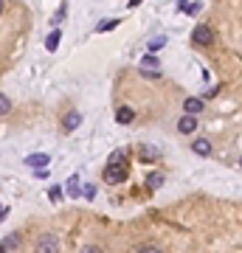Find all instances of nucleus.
Wrapping results in <instances>:
<instances>
[{"mask_svg": "<svg viewBox=\"0 0 242 253\" xmlns=\"http://www.w3.org/2000/svg\"><path fill=\"white\" fill-rule=\"evenodd\" d=\"M127 180V163H107L104 166V183L118 186Z\"/></svg>", "mask_w": 242, "mask_h": 253, "instance_id": "nucleus-1", "label": "nucleus"}, {"mask_svg": "<svg viewBox=\"0 0 242 253\" xmlns=\"http://www.w3.org/2000/svg\"><path fill=\"white\" fill-rule=\"evenodd\" d=\"M37 253H59V236L57 233H43L37 239Z\"/></svg>", "mask_w": 242, "mask_h": 253, "instance_id": "nucleus-2", "label": "nucleus"}, {"mask_svg": "<svg viewBox=\"0 0 242 253\" xmlns=\"http://www.w3.org/2000/svg\"><path fill=\"white\" fill-rule=\"evenodd\" d=\"M192 42H197V45H211L214 42V31L208 25H197L195 31H192Z\"/></svg>", "mask_w": 242, "mask_h": 253, "instance_id": "nucleus-3", "label": "nucleus"}, {"mask_svg": "<svg viewBox=\"0 0 242 253\" xmlns=\"http://www.w3.org/2000/svg\"><path fill=\"white\" fill-rule=\"evenodd\" d=\"M79 124H82V113H79V110H70V113H65V118H62V129H65V132H73Z\"/></svg>", "mask_w": 242, "mask_h": 253, "instance_id": "nucleus-4", "label": "nucleus"}, {"mask_svg": "<svg viewBox=\"0 0 242 253\" xmlns=\"http://www.w3.org/2000/svg\"><path fill=\"white\" fill-rule=\"evenodd\" d=\"M195 129H197V118H195V115H189V113H186L183 118L177 121V132H183V135H192Z\"/></svg>", "mask_w": 242, "mask_h": 253, "instance_id": "nucleus-5", "label": "nucleus"}, {"mask_svg": "<svg viewBox=\"0 0 242 253\" xmlns=\"http://www.w3.org/2000/svg\"><path fill=\"white\" fill-rule=\"evenodd\" d=\"M192 152L200 155V158H208V155H211V144H208V138H197L195 144H192Z\"/></svg>", "mask_w": 242, "mask_h": 253, "instance_id": "nucleus-6", "label": "nucleus"}, {"mask_svg": "<svg viewBox=\"0 0 242 253\" xmlns=\"http://www.w3.org/2000/svg\"><path fill=\"white\" fill-rule=\"evenodd\" d=\"M48 161H51V158H48L45 152H37V155H28V158H25V163H28V166H34V169H45Z\"/></svg>", "mask_w": 242, "mask_h": 253, "instance_id": "nucleus-7", "label": "nucleus"}, {"mask_svg": "<svg viewBox=\"0 0 242 253\" xmlns=\"http://www.w3.org/2000/svg\"><path fill=\"white\" fill-rule=\"evenodd\" d=\"M163 180H166V174H163V172H150V174H147V189L155 191V189H161V186H163Z\"/></svg>", "mask_w": 242, "mask_h": 253, "instance_id": "nucleus-8", "label": "nucleus"}, {"mask_svg": "<svg viewBox=\"0 0 242 253\" xmlns=\"http://www.w3.org/2000/svg\"><path fill=\"white\" fill-rule=\"evenodd\" d=\"M132 118H135V110H132V107H118V113H115V121H118V124H130Z\"/></svg>", "mask_w": 242, "mask_h": 253, "instance_id": "nucleus-9", "label": "nucleus"}, {"mask_svg": "<svg viewBox=\"0 0 242 253\" xmlns=\"http://www.w3.org/2000/svg\"><path fill=\"white\" fill-rule=\"evenodd\" d=\"M183 110L189 115H197L200 110H203V99H186V102H183Z\"/></svg>", "mask_w": 242, "mask_h": 253, "instance_id": "nucleus-10", "label": "nucleus"}, {"mask_svg": "<svg viewBox=\"0 0 242 253\" xmlns=\"http://www.w3.org/2000/svg\"><path fill=\"white\" fill-rule=\"evenodd\" d=\"M17 245H20V233H6V236H3V253L14 251Z\"/></svg>", "mask_w": 242, "mask_h": 253, "instance_id": "nucleus-11", "label": "nucleus"}, {"mask_svg": "<svg viewBox=\"0 0 242 253\" xmlns=\"http://www.w3.org/2000/svg\"><path fill=\"white\" fill-rule=\"evenodd\" d=\"M59 40H62V34H59V28H57V31H51V34H48V40H45V48L51 51V54H54V51L59 48Z\"/></svg>", "mask_w": 242, "mask_h": 253, "instance_id": "nucleus-12", "label": "nucleus"}, {"mask_svg": "<svg viewBox=\"0 0 242 253\" xmlns=\"http://www.w3.org/2000/svg\"><path fill=\"white\" fill-rule=\"evenodd\" d=\"M158 65H161V59L155 57V54H147V57L141 59V68H152V70H158Z\"/></svg>", "mask_w": 242, "mask_h": 253, "instance_id": "nucleus-13", "label": "nucleus"}, {"mask_svg": "<svg viewBox=\"0 0 242 253\" xmlns=\"http://www.w3.org/2000/svg\"><path fill=\"white\" fill-rule=\"evenodd\" d=\"M65 191H68L70 197H79V177H76V174H73V177L68 180V186H65Z\"/></svg>", "mask_w": 242, "mask_h": 253, "instance_id": "nucleus-14", "label": "nucleus"}, {"mask_svg": "<svg viewBox=\"0 0 242 253\" xmlns=\"http://www.w3.org/2000/svg\"><path fill=\"white\" fill-rule=\"evenodd\" d=\"M141 161L147 163V161H158V152L152 149V147H144V149H141Z\"/></svg>", "mask_w": 242, "mask_h": 253, "instance_id": "nucleus-15", "label": "nucleus"}, {"mask_svg": "<svg viewBox=\"0 0 242 253\" xmlns=\"http://www.w3.org/2000/svg\"><path fill=\"white\" fill-rule=\"evenodd\" d=\"M107 163H127V152L124 149H115L113 155H110V161Z\"/></svg>", "mask_w": 242, "mask_h": 253, "instance_id": "nucleus-16", "label": "nucleus"}, {"mask_svg": "<svg viewBox=\"0 0 242 253\" xmlns=\"http://www.w3.org/2000/svg\"><path fill=\"white\" fill-rule=\"evenodd\" d=\"M65 12H68V3L62 0V6H59V12L54 14V20H51V23H54V25H57V23H62V20H65Z\"/></svg>", "mask_w": 242, "mask_h": 253, "instance_id": "nucleus-17", "label": "nucleus"}, {"mask_svg": "<svg viewBox=\"0 0 242 253\" xmlns=\"http://www.w3.org/2000/svg\"><path fill=\"white\" fill-rule=\"evenodd\" d=\"M135 253H161V248H158L155 242H147V245H141V248H138Z\"/></svg>", "mask_w": 242, "mask_h": 253, "instance_id": "nucleus-18", "label": "nucleus"}, {"mask_svg": "<svg viewBox=\"0 0 242 253\" xmlns=\"http://www.w3.org/2000/svg\"><path fill=\"white\" fill-rule=\"evenodd\" d=\"M48 197H51V203H59V200H62V189H59V186H51V189H48Z\"/></svg>", "mask_w": 242, "mask_h": 253, "instance_id": "nucleus-19", "label": "nucleus"}, {"mask_svg": "<svg viewBox=\"0 0 242 253\" xmlns=\"http://www.w3.org/2000/svg\"><path fill=\"white\" fill-rule=\"evenodd\" d=\"M9 110H12V102H9V96L3 93V96H0V113L6 115V113H9Z\"/></svg>", "mask_w": 242, "mask_h": 253, "instance_id": "nucleus-20", "label": "nucleus"}, {"mask_svg": "<svg viewBox=\"0 0 242 253\" xmlns=\"http://www.w3.org/2000/svg\"><path fill=\"white\" fill-rule=\"evenodd\" d=\"M115 25H118V20H104V23H99V31H113Z\"/></svg>", "mask_w": 242, "mask_h": 253, "instance_id": "nucleus-21", "label": "nucleus"}, {"mask_svg": "<svg viewBox=\"0 0 242 253\" xmlns=\"http://www.w3.org/2000/svg\"><path fill=\"white\" fill-rule=\"evenodd\" d=\"M82 253H104V251L99 248V245H85V248H82Z\"/></svg>", "mask_w": 242, "mask_h": 253, "instance_id": "nucleus-22", "label": "nucleus"}, {"mask_svg": "<svg viewBox=\"0 0 242 253\" xmlns=\"http://www.w3.org/2000/svg\"><path fill=\"white\" fill-rule=\"evenodd\" d=\"M163 42H166V40H163V37H155V40H152V42H150V48H152V51H158V48H161Z\"/></svg>", "mask_w": 242, "mask_h": 253, "instance_id": "nucleus-23", "label": "nucleus"}, {"mask_svg": "<svg viewBox=\"0 0 242 253\" xmlns=\"http://www.w3.org/2000/svg\"><path fill=\"white\" fill-rule=\"evenodd\" d=\"M85 197H88V200L96 197V186H85Z\"/></svg>", "mask_w": 242, "mask_h": 253, "instance_id": "nucleus-24", "label": "nucleus"}, {"mask_svg": "<svg viewBox=\"0 0 242 253\" xmlns=\"http://www.w3.org/2000/svg\"><path fill=\"white\" fill-rule=\"evenodd\" d=\"M135 6H141V0H130V9H135Z\"/></svg>", "mask_w": 242, "mask_h": 253, "instance_id": "nucleus-25", "label": "nucleus"}, {"mask_svg": "<svg viewBox=\"0 0 242 253\" xmlns=\"http://www.w3.org/2000/svg\"><path fill=\"white\" fill-rule=\"evenodd\" d=\"M240 163H242V161H240Z\"/></svg>", "mask_w": 242, "mask_h": 253, "instance_id": "nucleus-26", "label": "nucleus"}]
</instances>
